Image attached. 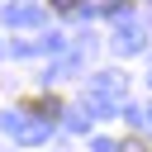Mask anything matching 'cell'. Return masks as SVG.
Instances as JSON below:
<instances>
[{"label":"cell","mask_w":152,"mask_h":152,"mask_svg":"<svg viewBox=\"0 0 152 152\" xmlns=\"http://www.w3.org/2000/svg\"><path fill=\"white\" fill-rule=\"evenodd\" d=\"M24 109H38L43 119H52V114L62 109V100H57V95H28V100H24Z\"/></svg>","instance_id":"obj_1"},{"label":"cell","mask_w":152,"mask_h":152,"mask_svg":"<svg viewBox=\"0 0 152 152\" xmlns=\"http://www.w3.org/2000/svg\"><path fill=\"white\" fill-rule=\"evenodd\" d=\"M76 5H81V0H52V10H57V14H71Z\"/></svg>","instance_id":"obj_2"}]
</instances>
